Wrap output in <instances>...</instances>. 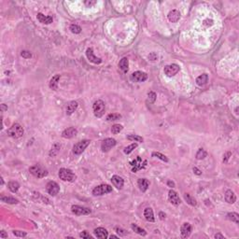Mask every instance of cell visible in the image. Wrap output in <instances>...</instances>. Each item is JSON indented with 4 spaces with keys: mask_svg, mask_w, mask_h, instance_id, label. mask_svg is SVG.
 <instances>
[{
    "mask_svg": "<svg viewBox=\"0 0 239 239\" xmlns=\"http://www.w3.org/2000/svg\"><path fill=\"white\" fill-rule=\"evenodd\" d=\"M29 172L36 178H43L48 176V170L40 164L33 165L29 168Z\"/></svg>",
    "mask_w": 239,
    "mask_h": 239,
    "instance_id": "6da1fadb",
    "label": "cell"
},
{
    "mask_svg": "<svg viewBox=\"0 0 239 239\" xmlns=\"http://www.w3.org/2000/svg\"><path fill=\"white\" fill-rule=\"evenodd\" d=\"M8 135L12 138H20L23 135V128L19 123H14L7 131Z\"/></svg>",
    "mask_w": 239,
    "mask_h": 239,
    "instance_id": "7a4b0ae2",
    "label": "cell"
},
{
    "mask_svg": "<svg viewBox=\"0 0 239 239\" xmlns=\"http://www.w3.org/2000/svg\"><path fill=\"white\" fill-rule=\"evenodd\" d=\"M58 176L60 179H62L63 181H68V182H73L77 178V176L72 172V170L67 168H61L59 170Z\"/></svg>",
    "mask_w": 239,
    "mask_h": 239,
    "instance_id": "3957f363",
    "label": "cell"
},
{
    "mask_svg": "<svg viewBox=\"0 0 239 239\" xmlns=\"http://www.w3.org/2000/svg\"><path fill=\"white\" fill-rule=\"evenodd\" d=\"M94 114L96 118H102L106 111V105L102 100H96L93 105Z\"/></svg>",
    "mask_w": 239,
    "mask_h": 239,
    "instance_id": "277c9868",
    "label": "cell"
},
{
    "mask_svg": "<svg viewBox=\"0 0 239 239\" xmlns=\"http://www.w3.org/2000/svg\"><path fill=\"white\" fill-rule=\"evenodd\" d=\"M90 143H91V140H89V139L81 140V141L76 143L74 146H73V150H72L73 153H74L75 155L81 154L82 152H83L86 150V148L90 145Z\"/></svg>",
    "mask_w": 239,
    "mask_h": 239,
    "instance_id": "5b68a950",
    "label": "cell"
},
{
    "mask_svg": "<svg viewBox=\"0 0 239 239\" xmlns=\"http://www.w3.org/2000/svg\"><path fill=\"white\" fill-rule=\"evenodd\" d=\"M111 191H112L111 186L108 185V184H102V185H99V186L95 187L93 190V194L95 196H101V195L109 194V192H111Z\"/></svg>",
    "mask_w": 239,
    "mask_h": 239,
    "instance_id": "8992f818",
    "label": "cell"
},
{
    "mask_svg": "<svg viewBox=\"0 0 239 239\" xmlns=\"http://www.w3.org/2000/svg\"><path fill=\"white\" fill-rule=\"evenodd\" d=\"M130 164L132 166V171L134 173L137 172L138 170H141V169H144L146 167V164H147V161H142V159L139 157V156H137V157L130 162Z\"/></svg>",
    "mask_w": 239,
    "mask_h": 239,
    "instance_id": "52a82bcc",
    "label": "cell"
},
{
    "mask_svg": "<svg viewBox=\"0 0 239 239\" xmlns=\"http://www.w3.org/2000/svg\"><path fill=\"white\" fill-rule=\"evenodd\" d=\"M180 67L177 64H171V65H167L165 66L163 68V72L164 74L166 75L167 77H173L175 75H177L178 73L179 72Z\"/></svg>",
    "mask_w": 239,
    "mask_h": 239,
    "instance_id": "ba28073f",
    "label": "cell"
},
{
    "mask_svg": "<svg viewBox=\"0 0 239 239\" xmlns=\"http://www.w3.org/2000/svg\"><path fill=\"white\" fill-rule=\"evenodd\" d=\"M116 144H117L116 139L108 137V138H106L102 141V144H101V151L103 152H108L112 148H114Z\"/></svg>",
    "mask_w": 239,
    "mask_h": 239,
    "instance_id": "9c48e42d",
    "label": "cell"
},
{
    "mask_svg": "<svg viewBox=\"0 0 239 239\" xmlns=\"http://www.w3.org/2000/svg\"><path fill=\"white\" fill-rule=\"evenodd\" d=\"M46 190H47L48 194L51 196H55L56 194H59L60 191V187L55 181H50L48 182V184L46 185Z\"/></svg>",
    "mask_w": 239,
    "mask_h": 239,
    "instance_id": "30bf717a",
    "label": "cell"
},
{
    "mask_svg": "<svg viewBox=\"0 0 239 239\" xmlns=\"http://www.w3.org/2000/svg\"><path fill=\"white\" fill-rule=\"evenodd\" d=\"M71 211L72 213H74L75 215L78 216H81V215H89L91 214L92 210L88 207H84V206H72L71 207Z\"/></svg>",
    "mask_w": 239,
    "mask_h": 239,
    "instance_id": "8fae6325",
    "label": "cell"
},
{
    "mask_svg": "<svg viewBox=\"0 0 239 239\" xmlns=\"http://www.w3.org/2000/svg\"><path fill=\"white\" fill-rule=\"evenodd\" d=\"M131 79L135 82H143L148 79V75L142 71H135L131 75Z\"/></svg>",
    "mask_w": 239,
    "mask_h": 239,
    "instance_id": "7c38bea8",
    "label": "cell"
},
{
    "mask_svg": "<svg viewBox=\"0 0 239 239\" xmlns=\"http://www.w3.org/2000/svg\"><path fill=\"white\" fill-rule=\"evenodd\" d=\"M86 56L88 58V60L91 62V63H94L95 65H99V64L102 63V59L95 56V52H94V50L93 48H88L87 51H86Z\"/></svg>",
    "mask_w": 239,
    "mask_h": 239,
    "instance_id": "4fadbf2b",
    "label": "cell"
},
{
    "mask_svg": "<svg viewBox=\"0 0 239 239\" xmlns=\"http://www.w3.org/2000/svg\"><path fill=\"white\" fill-rule=\"evenodd\" d=\"M168 200H169L170 203L174 206H178L181 203V200H180L179 196L178 195L177 192L173 190H170L168 192Z\"/></svg>",
    "mask_w": 239,
    "mask_h": 239,
    "instance_id": "5bb4252c",
    "label": "cell"
},
{
    "mask_svg": "<svg viewBox=\"0 0 239 239\" xmlns=\"http://www.w3.org/2000/svg\"><path fill=\"white\" fill-rule=\"evenodd\" d=\"M77 134H78V130L75 127H68L62 132V136L64 138L69 139V138H72V137L76 136Z\"/></svg>",
    "mask_w": 239,
    "mask_h": 239,
    "instance_id": "9a60e30c",
    "label": "cell"
},
{
    "mask_svg": "<svg viewBox=\"0 0 239 239\" xmlns=\"http://www.w3.org/2000/svg\"><path fill=\"white\" fill-rule=\"evenodd\" d=\"M191 225L188 222H185V223H183L180 227V233H181V235L183 238H187L191 235Z\"/></svg>",
    "mask_w": 239,
    "mask_h": 239,
    "instance_id": "2e32d148",
    "label": "cell"
},
{
    "mask_svg": "<svg viewBox=\"0 0 239 239\" xmlns=\"http://www.w3.org/2000/svg\"><path fill=\"white\" fill-rule=\"evenodd\" d=\"M111 182H112V184L119 190H121L123 189V184H124V180L123 178H121L120 176H117V175H114V176H112L111 178Z\"/></svg>",
    "mask_w": 239,
    "mask_h": 239,
    "instance_id": "e0dca14e",
    "label": "cell"
},
{
    "mask_svg": "<svg viewBox=\"0 0 239 239\" xmlns=\"http://www.w3.org/2000/svg\"><path fill=\"white\" fill-rule=\"evenodd\" d=\"M94 233H95V235L97 238H100V239H105V238H107L108 236L107 231L103 227H98V228L95 229Z\"/></svg>",
    "mask_w": 239,
    "mask_h": 239,
    "instance_id": "ac0fdd59",
    "label": "cell"
},
{
    "mask_svg": "<svg viewBox=\"0 0 239 239\" xmlns=\"http://www.w3.org/2000/svg\"><path fill=\"white\" fill-rule=\"evenodd\" d=\"M36 18H38L39 22L43 23V24H51L53 21L52 16H46L42 13H38Z\"/></svg>",
    "mask_w": 239,
    "mask_h": 239,
    "instance_id": "d6986e66",
    "label": "cell"
},
{
    "mask_svg": "<svg viewBox=\"0 0 239 239\" xmlns=\"http://www.w3.org/2000/svg\"><path fill=\"white\" fill-rule=\"evenodd\" d=\"M225 201L229 204H234L236 201V196L234 194V192L232 190H227L225 192Z\"/></svg>",
    "mask_w": 239,
    "mask_h": 239,
    "instance_id": "ffe728a7",
    "label": "cell"
},
{
    "mask_svg": "<svg viewBox=\"0 0 239 239\" xmlns=\"http://www.w3.org/2000/svg\"><path fill=\"white\" fill-rule=\"evenodd\" d=\"M168 20L171 22V23H177L179 19H180V12L177 10H174V11H171L168 15Z\"/></svg>",
    "mask_w": 239,
    "mask_h": 239,
    "instance_id": "44dd1931",
    "label": "cell"
},
{
    "mask_svg": "<svg viewBox=\"0 0 239 239\" xmlns=\"http://www.w3.org/2000/svg\"><path fill=\"white\" fill-rule=\"evenodd\" d=\"M144 217L145 219L148 220L150 222H155V218H154V214H153V210L151 207H147L144 210Z\"/></svg>",
    "mask_w": 239,
    "mask_h": 239,
    "instance_id": "7402d4cb",
    "label": "cell"
},
{
    "mask_svg": "<svg viewBox=\"0 0 239 239\" xmlns=\"http://www.w3.org/2000/svg\"><path fill=\"white\" fill-rule=\"evenodd\" d=\"M78 107H79V104H78L77 101H71V102L67 107V115H68V116L72 115L73 113L76 111V109L78 108Z\"/></svg>",
    "mask_w": 239,
    "mask_h": 239,
    "instance_id": "603a6c76",
    "label": "cell"
},
{
    "mask_svg": "<svg viewBox=\"0 0 239 239\" xmlns=\"http://www.w3.org/2000/svg\"><path fill=\"white\" fill-rule=\"evenodd\" d=\"M137 185H138L139 190L142 192H145L150 186V182L148 179H146V178H139L138 181H137Z\"/></svg>",
    "mask_w": 239,
    "mask_h": 239,
    "instance_id": "cb8c5ba5",
    "label": "cell"
},
{
    "mask_svg": "<svg viewBox=\"0 0 239 239\" xmlns=\"http://www.w3.org/2000/svg\"><path fill=\"white\" fill-rule=\"evenodd\" d=\"M196 84L200 87L205 86L208 82V75L207 74H202L199 77L196 78Z\"/></svg>",
    "mask_w": 239,
    "mask_h": 239,
    "instance_id": "d4e9b609",
    "label": "cell"
},
{
    "mask_svg": "<svg viewBox=\"0 0 239 239\" xmlns=\"http://www.w3.org/2000/svg\"><path fill=\"white\" fill-rule=\"evenodd\" d=\"M61 76L60 75H55L54 77L51 78V79L50 80V88L53 91H56L58 89V82H59V79H60Z\"/></svg>",
    "mask_w": 239,
    "mask_h": 239,
    "instance_id": "484cf974",
    "label": "cell"
},
{
    "mask_svg": "<svg viewBox=\"0 0 239 239\" xmlns=\"http://www.w3.org/2000/svg\"><path fill=\"white\" fill-rule=\"evenodd\" d=\"M119 67L123 72H127L128 71V67H129V61H128V58L123 57L121 61H120Z\"/></svg>",
    "mask_w": 239,
    "mask_h": 239,
    "instance_id": "4316f807",
    "label": "cell"
},
{
    "mask_svg": "<svg viewBox=\"0 0 239 239\" xmlns=\"http://www.w3.org/2000/svg\"><path fill=\"white\" fill-rule=\"evenodd\" d=\"M60 149H61V145L59 143H54L51 147V149L49 152L50 156L51 157H55L60 151Z\"/></svg>",
    "mask_w": 239,
    "mask_h": 239,
    "instance_id": "83f0119b",
    "label": "cell"
},
{
    "mask_svg": "<svg viewBox=\"0 0 239 239\" xmlns=\"http://www.w3.org/2000/svg\"><path fill=\"white\" fill-rule=\"evenodd\" d=\"M8 188L11 192H17L20 189V184L17 181H10L8 183Z\"/></svg>",
    "mask_w": 239,
    "mask_h": 239,
    "instance_id": "f1b7e54d",
    "label": "cell"
},
{
    "mask_svg": "<svg viewBox=\"0 0 239 239\" xmlns=\"http://www.w3.org/2000/svg\"><path fill=\"white\" fill-rule=\"evenodd\" d=\"M1 201L4 202V203H7V204H11V205H15V204H18L19 203V201L18 199H15L13 197H11V196H1Z\"/></svg>",
    "mask_w": 239,
    "mask_h": 239,
    "instance_id": "f546056e",
    "label": "cell"
},
{
    "mask_svg": "<svg viewBox=\"0 0 239 239\" xmlns=\"http://www.w3.org/2000/svg\"><path fill=\"white\" fill-rule=\"evenodd\" d=\"M184 199H185V201L187 202V203L190 206H195L197 205V202H196L195 198L192 197L190 194H184Z\"/></svg>",
    "mask_w": 239,
    "mask_h": 239,
    "instance_id": "4dcf8cb0",
    "label": "cell"
},
{
    "mask_svg": "<svg viewBox=\"0 0 239 239\" xmlns=\"http://www.w3.org/2000/svg\"><path fill=\"white\" fill-rule=\"evenodd\" d=\"M131 227H132V229H133V231L135 232L137 234H140V235H143V236H145V235L147 234V232L145 231L144 229L140 228L139 226H137V225L135 224V223H132Z\"/></svg>",
    "mask_w": 239,
    "mask_h": 239,
    "instance_id": "1f68e13d",
    "label": "cell"
},
{
    "mask_svg": "<svg viewBox=\"0 0 239 239\" xmlns=\"http://www.w3.org/2000/svg\"><path fill=\"white\" fill-rule=\"evenodd\" d=\"M227 219L232 220V222H235V223H239V215L235 212H232V213H228L227 214Z\"/></svg>",
    "mask_w": 239,
    "mask_h": 239,
    "instance_id": "d6a6232c",
    "label": "cell"
},
{
    "mask_svg": "<svg viewBox=\"0 0 239 239\" xmlns=\"http://www.w3.org/2000/svg\"><path fill=\"white\" fill-rule=\"evenodd\" d=\"M206 156H207V152L204 149H199L197 153H196L195 157H196L197 160H203V159H205L206 157Z\"/></svg>",
    "mask_w": 239,
    "mask_h": 239,
    "instance_id": "836d02e7",
    "label": "cell"
},
{
    "mask_svg": "<svg viewBox=\"0 0 239 239\" xmlns=\"http://www.w3.org/2000/svg\"><path fill=\"white\" fill-rule=\"evenodd\" d=\"M127 139L131 140V141H135V142H143L144 141L143 137L140 136V135H127Z\"/></svg>",
    "mask_w": 239,
    "mask_h": 239,
    "instance_id": "e575fe53",
    "label": "cell"
},
{
    "mask_svg": "<svg viewBox=\"0 0 239 239\" xmlns=\"http://www.w3.org/2000/svg\"><path fill=\"white\" fill-rule=\"evenodd\" d=\"M122 118L121 114H117V113H110L107 116V122H112V121H117Z\"/></svg>",
    "mask_w": 239,
    "mask_h": 239,
    "instance_id": "d590c367",
    "label": "cell"
},
{
    "mask_svg": "<svg viewBox=\"0 0 239 239\" xmlns=\"http://www.w3.org/2000/svg\"><path fill=\"white\" fill-rule=\"evenodd\" d=\"M136 147H137V143H132L131 145L125 147L124 150H123V152H124L125 154H130V153H131V152L136 148Z\"/></svg>",
    "mask_w": 239,
    "mask_h": 239,
    "instance_id": "8d00e7d4",
    "label": "cell"
},
{
    "mask_svg": "<svg viewBox=\"0 0 239 239\" xmlns=\"http://www.w3.org/2000/svg\"><path fill=\"white\" fill-rule=\"evenodd\" d=\"M123 126L122 124H114L111 128V133L113 135H117L121 131H123Z\"/></svg>",
    "mask_w": 239,
    "mask_h": 239,
    "instance_id": "74e56055",
    "label": "cell"
},
{
    "mask_svg": "<svg viewBox=\"0 0 239 239\" xmlns=\"http://www.w3.org/2000/svg\"><path fill=\"white\" fill-rule=\"evenodd\" d=\"M151 155L153 156V157H157L158 159H160V160H162V161H163L165 163H168V161H169L166 156L162 154V153H160V152H152Z\"/></svg>",
    "mask_w": 239,
    "mask_h": 239,
    "instance_id": "f35d334b",
    "label": "cell"
},
{
    "mask_svg": "<svg viewBox=\"0 0 239 239\" xmlns=\"http://www.w3.org/2000/svg\"><path fill=\"white\" fill-rule=\"evenodd\" d=\"M156 97H157V95L154 92H150L148 94V102H150V104H153L156 101Z\"/></svg>",
    "mask_w": 239,
    "mask_h": 239,
    "instance_id": "ab89813d",
    "label": "cell"
},
{
    "mask_svg": "<svg viewBox=\"0 0 239 239\" xmlns=\"http://www.w3.org/2000/svg\"><path fill=\"white\" fill-rule=\"evenodd\" d=\"M70 30L73 34H79L81 32V28L80 26H79L78 24H71L70 25Z\"/></svg>",
    "mask_w": 239,
    "mask_h": 239,
    "instance_id": "60d3db41",
    "label": "cell"
},
{
    "mask_svg": "<svg viewBox=\"0 0 239 239\" xmlns=\"http://www.w3.org/2000/svg\"><path fill=\"white\" fill-rule=\"evenodd\" d=\"M21 56H22L23 58L28 59V58H31V57H32V54H31V52L28 51H23L21 52Z\"/></svg>",
    "mask_w": 239,
    "mask_h": 239,
    "instance_id": "b9f144b4",
    "label": "cell"
},
{
    "mask_svg": "<svg viewBox=\"0 0 239 239\" xmlns=\"http://www.w3.org/2000/svg\"><path fill=\"white\" fill-rule=\"evenodd\" d=\"M12 234L17 237H25L27 235L25 232H22V231H13Z\"/></svg>",
    "mask_w": 239,
    "mask_h": 239,
    "instance_id": "7bdbcfd3",
    "label": "cell"
},
{
    "mask_svg": "<svg viewBox=\"0 0 239 239\" xmlns=\"http://www.w3.org/2000/svg\"><path fill=\"white\" fill-rule=\"evenodd\" d=\"M79 236L81 238H85V239H92V238H93V237H92V235L90 234H88V232H86V231H83L82 233H80Z\"/></svg>",
    "mask_w": 239,
    "mask_h": 239,
    "instance_id": "ee69618b",
    "label": "cell"
},
{
    "mask_svg": "<svg viewBox=\"0 0 239 239\" xmlns=\"http://www.w3.org/2000/svg\"><path fill=\"white\" fill-rule=\"evenodd\" d=\"M116 232L120 234V235H122V236H124L127 234V232L125 231V230L122 229V228H120V227H116Z\"/></svg>",
    "mask_w": 239,
    "mask_h": 239,
    "instance_id": "f6af8a7d",
    "label": "cell"
},
{
    "mask_svg": "<svg viewBox=\"0 0 239 239\" xmlns=\"http://www.w3.org/2000/svg\"><path fill=\"white\" fill-rule=\"evenodd\" d=\"M157 58H158V55L156 54L155 52H151V53L149 55V59L151 60V61H155Z\"/></svg>",
    "mask_w": 239,
    "mask_h": 239,
    "instance_id": "bcb514c9",
    "label": "cell"
},
{
    "mask_svg": "<svg viewBox=\"0 0 239 239\" xmlns=\"http://www.w3.org/2000/svg\"><path fill=\"white\" fill-rule=\"evenodd\" d=\"M232 155V153L230 152V151H228V152H226L225 154H224V156H223V163H227L228 162V160L230 159V156Z\"/></svg>",
    "mask_w": 239,
    "mask_h": 239,
    "instance_id": "7dc6e473",
    "label": "cell"
},
{
    "mask_svg": "<svg viewBox=\"0 0 239 239\" xmlns=\"http://www.w3.org/2000/svg\"><path fill=\"white\" fill-rule=\"evenodd\" d=\"M0 238H3V239H5V238H8V234L5 232V231H2L0 232Z\"/></svg>",
    "mask_w": 239,
    "mask_h": 239,
    "instance_id": "c3c4849f",
    "label": "cell"
},
{
    "mask_svg": "<svg viewBox=\"0 0 239 239\" xmlns=\"http://www.w3.org/2000/svg\"><path fill=\"white\" fill-rule=\"evenodd\" d=\"M167 185H168L170 188H174V187H175V183H174L173 181H171V180H168V181H167Z\"/></svg>",
    "mask_w": 239,
    "mask_h": 239,
    "instance_id": "681fc988",
    "label": "cell"
},
{
    "mask_svg": "<svg viewBox=\"0 0 239 239\" xmlns=\"http://www.w3.org/2000/svg\"><path fill=\"white\" fill-rule=\"evenodd\" d=\"M95 3H96L95 1H93V2H90V1H85V2H84V4H85V5H87V6H89V7H91L92 5H95Z\"/></svg>",
    "mask_w": 239,
    "mask_h": 239,
    "instance_id": "f907efd6",
    "label": "cell"
},
{
    "mask_svg": "<svg viewBox=\"0 0 239 239\" xmlns=\"http://www.w3.org/2000/svg\"><path fill=\"white\" fill-rule=\"evenodd\" d=\"M194 172L196 175H201V174H202V171H201V170H199L197 167H194Z\"/></svg>",
    "mask_w": 239,
    "mask_h": 239,
    "instance_id": "816d5d0a",
    "label": "cell"
},
{
    "mask_svg": "<svg viewBox=\"0 0 239 239\" xmlns=\"http://www.w3.org/2000/svg\"><path fill=\"white\" fill-rule=\"evenodd\" d=\"M215 238H220V239H224V236L222 234H215Z\"/></svg>",
    "mask_w": 239,
    "mask_h": 239,
    "instance_id": "f5cc1de1",
    "label": "cell"
},
{
    "mask_svg": "<svg viewBox=\"0 0 239 239\" xmlns=\"http://www.w3.org/2000/svg\"><path fill=\"white\" fill-rule=\"evenodd\" d=\"M159 216H160V219H163L165 218V214H163V212H160V213H159Z\"/></svg>",
    "mask_w": 239,
    "mask_h": 239,
    "instance_id": "db71d44e",
    "label": "cell"
},
{
    "mask_svg": "<svg viewBox=\"0 0 239 239\" xmlns=\"http://www.w3.org/2000/svg\"><path fill=\"white\" fill-rule=\"evenodd\" d=\"M1 108H2V111H4V110H5V109H8V107H6L4 104H3V105L1 106Z\"/></svg>",
    "mask_w": 239,
    "mask_h": 239,
    "instance_id": "11a10c76",
    "label": "cell"
},
{
    "mask_svg": "<svg viewBox=\"0 0 239 239\" xmlns=\"http://www.w3.org/2000/svg\"><path fill=\"white\" fill-rule=\"evenodd\" d=\"M109 237H110V238H118L119 236H117V235H110Z\"/></svg>",
    "mask_w": 239,
    "mask_h": 239,
    "instance_id": "9f6ffc18",
    "label": "cell"
},
{
    "mask_svg": "<svg viewBox=\"0 0 239 239\" xmlns=\"http://www.w3.org/2000/svg\"><path fill=\"white\" fill-rule=\"evenodd\" d=\"M1 184H2V185L4 184V180H3V178H1Z\"/></svg>",
    "mask_w": 239,
    "mask_h": 239,
    "instance_id": "6f0895ef",
    "label": "cell"
}]
</instances>
